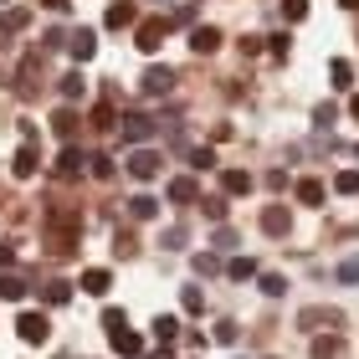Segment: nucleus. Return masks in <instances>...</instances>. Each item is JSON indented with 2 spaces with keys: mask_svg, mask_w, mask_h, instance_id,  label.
Listing matches in <instances>:
<instances>
[{
  "mask_svg": "<svg viewBox=\"0 0 359 359\" xmlns=\"http://www.w3.org/2000/svg\"><path fill=\"white\" fill-rule=\"evenodd\" d=\"M165 31H170L165 15H144V21H134V46L144 57H154L159 46H165Z\"/></svg>",
  "mask_w": 359,
  "mask_h": 359,
  "instance_id": "f257e3e1",
  "label": "nucleus"
},
{
  "mask_svg": "<svg viewBox=\"0 0 359 359\" xmlns=\"http://www.w3.org/2000/svg\"><path fill=\"white\" fill-rule=\"evenodd\" d=\"M67 52H72L77 67H83V62H93V57H97V31H93V26H77L72 36H67Z\"/></svg>",
  "mask_w": 359,
  "mask_h": 359,
  "instance_id": "20e7f679",
  "label": "nucleus"
},
{
  "mask_svg": "<svg viewBox=\"0 0 359 359\" xmlns=\"http://www.w3.org/2000/svg\"><path fill=\"white\" fill-rule=\"evenodd\" d=\"M221 190L226 195H247L252 190V175L247 170H221Z\"/></svg>",
  "mask_w": 359,
  "mask_h": 359,
  "instance_id": "6ab92c4d",
  "label": "nucleus"
},
{
  "mask_svg": "<svg viewBox=\"0 0 359 359\" xmlns=\"http://www.w3.org/2000/svg\"><path fill=\"white\" fill-rule=\"evenodd\" d=\"M154 359H170V354H154Z\"/></svg>",
  "mask_w": 359,
  "mask_h": 359,
  "instance_id": "603ef678",
  "label": "nucleus"
},
{
  "mask_svg": "<svg viewBox=\"0 0 359 359\" xmlns=\"http://www.w3.org/2000/svg\"><path fill=\"white\" fill-rule=\"evenodd\" d=\"M175 334H180V318H175V313H159V318H154V339H159V344H170Z\"/></svg>",
  "mask_w": 359,
  "mask_h": 359,
  "instance_id": "393cba45",
  "label": "nucleus"
},
{
  "mask_svg": "<svg viewBox=\"0 0 359 359\" xmlns=\"http://www.w3.org/2000/svg\"><path fill=\"white\" fill-rule=\"evenodd\" d=\"M216 247H221V252L236 247V231H231V226H216Z\"/></svg>",
  "mask_w": 359,
  "mask_h": 359,
  "instance_id": "37998d69",
  "label": "nucleus"
},
{
  "mask_svg": "<svg viewBox=\"0 0 359 359\" xmlns=\"http://www.w3.org/2000/svg\"><path fill=\"white\" fill-rule=\"evenodd\" d=\"M108 287H113V277H108V267H88V272H83V292H88V298H103Z\"/></svg>",
  "mask_w": 359,
  "mask_h": 359,
  "instance_id": "f3484780",
  "label": "nucleus"
},
{
  "mask_svg": "<svg viewBox=\"0 0 359 359\" xmlns=\"http://www.w3.org/2000/svg\"><path fill=\"white\" fill-rule=\"evenodd\" d=\"M195 272H201V277L221 272V257H216V252H201V257H195Z\"/></svg>",
  "mask_w": 359,
  "mask_h": 359,
  "instance_id": "f704fd0d",
  "label": "nucleus"
},
{
  "mask_svg": "<svg viewBox=\"0 0 359 359\" xmlns=\"http://www.w3.org/2000/svg\"><path fill=\"white\" fill-rule=\"evenodd\" d=\"M339 283H359V257H344V262H339Z\"/></svg>",
  "mask_w": 359,
  "mask_h": 359,
  "instance_id": "e433bc0d",
  "label": "nucleus"
},
{
  "mask_svg": "<svg viewBox=\"0 0 359 359\" xmlns=\"http://www.w3.org/2000/svg\"><path fill=\"white\" fill-rule=\"evenodd\" d=\"M139 88L149 93V97H165V93L175 88V67H159V62H154V67H149V72L139 77Z\"/></svg>",
  "mask_w": 359,
  "mask_h": 359,
  "instance_id": "0eeeda50",
  "label": "nucleus"
},
{
  "mask_svg": "<svg viewBox=\"0 0 359 359\" xmlns=\"http://www.w3.org/2000/svg\"><path fill=\"white\" fill-rule=\"evenodd\" d=\"M159 241H165V247L175 252V247H185V226H170V231L165 236H159Z\"/></svg>",
  "mask_w": 359,
  "mask_h": 359,
  "instance_id": "79ce46f5",
  "label": "nucleus"
},
{
  "mask_svg": "<svg viewBox=\"0 0 359 359\" xmlns=\"http://www.w3.org/2000/svg\"><path fill=\"white\" fill-rule=\"evenodd\" d=\"M15 329H21V339H26V344H46L52 323H46V313H21V323H15Z\"/></svg>",
  "mask_w": 359,
  "mask_h": 359,
  "instance_id": "9d476101",
  "label": "nucleus"
},
{
  "mask_svg": "<svg viewBox=\"0 0 359 359\" xmlns=\"http://www.w3.org/2000/svg\"><path fill=\"white\" fill-rule=\"evenodd\" d=\"M287 226H292L287 205H267V210H262V231H267V236H287Z\"/></svg>",
  "mask_w": 359,
  "mask_h": 359,
  "instance_id": "dca6fc26",
  "label": "nucleus"
},
{
  "mask_svg": "<svg viewBox=\"0 0 359 359\" xmlns=\"http://www.w3.org/2000/svg\"><path fill=\"white\" fill-rule=\"evenodd\" d=\"M216 339H221V344H236V323L221 318V323H216Z\"/></svg>",
  "mask_w": 359,
  "mask_h": 359,
  "instance_id": "c03bdc74",
  "label": "nucleus"
},
{
  "mask_svg": "<svg viewBox=\"0 0 359 359\" xmlns=\"http://www.w3.org/2000/svg\"><path fill=\"white\" fill-rule=\"evenodd\" d=\"M0 298H6V303H21V298H26V283H21L15 272H6V277H0Z\"/></svg>",
  "mask_w": 359,
  "mask_h": 359,
  "instance_id": "5701e85b",
  "label": "nucleus"
},
{
  "mask_svg": "<svg viewBox=\"0 0 359 359\" xmlns=\"http://www.w3.org/2000/svg\"><path fill=\"white\" fill-rule=\"evenodd\" d=\"M334 190L339 195H359V170H339L334 175Z\"/></svg>",
  "mask_w": 359,
  "mask_h": 359,
  "instance_id": "cd10ccee",
  "label": "nucleus"
},
{
  "mask_svg": "<svg viewBox=\"0 0 359 359\" xmlns=\"http://www.w3.org/2000/svg\"><path fill=\"white\" fill-rule=\"evenodd\" d=\"M339 6H344V11H359V0H339Z\"/></svg>",
  "mask_w": 359,
  "mask_h": 359,
  "instance_id": "3c124183",
  "label": "nucleus"
},
{
  "mask_svg": "<svg viewBox=\"0 0 359 359\" xmlns=\"http://www.w3.org/2000/svg\"><path fill=\"white\" fill-rule=\"evenodd\" d=\"M118 134H123V144H149L159 134V118H149V113H123Z\"/></svg>",
  "mask_w": 359,
  "mask_h": 359,
  "instance_id": "7ed1b4c3",
  "label": "nucleus"
},
{
  "mask_svg": "<svg viewBox=\"0 0 359 359\" xmlns=\"http://www.w3.org/2000/svg\"><path fill=\"white\" fill-rule=\"evenodd\" d=\"M46 303H52V308L72 303V283H46Z\"/></svg>",
  "mask_w": 359,
  "mask_h": 359,
  "instance_id": "7c9ffc66",
  "label": "nucleus"
},
{
  "mask_svg": "<svg viewBox=\"0 0 359 359\" xmlns=\"http://www.w3.org/2000/svg\"><path fill=\"white\" fill-rule=\"evenodd\" d=\"M303 15H308V0H283V21L287 26H298Z\"/></svg>",
  "mask_w": 359,
  "mask_h": 359,
  "instance_id": "473e14b6",
  "label": "nucleus"
},
{
  "mask_svg": "<svg viewBox=\"0 0 359 359\" xmlns=\"http://www.w3.org/2000/svg\"><path fill=\"white\" fill-rule=\"evenodd\" d=\"M128 216H134V221H154L159 201H154V195H134V201H128Z\"/></svg>",
  "mask_w": 359,
  "mask_h": 359,
  "instance_id": "412c9836",
  "label": "nucleus"
},
{
  "mask_svg": "<svg viewBox=\"0 0 359 359\" xmlns=\"http://www.w3.org/2000/svg\"><path fill=\"white\" fill-rule=\"evenodd\" d=\"M41 57H46V52H31V57L21 62V83H15V93H21V97H31V93H36V72H41Z\"/></svg>",
  "mask_w": 359,
  "mask_h": 359,
  "instance_id": "2eb2a0df",
  "label": "nucleus"
},
{
  "mask_svg": "<svg viewBox=\"0 0 359 359\" xmlns=\"http://www.w3.org/2000/svg\"><path fill=\"white\" fill-rule=\"evenodd\" d=\"M123 165H128V175H134V180H154L159 170H165V154H159V149H149V144H134Z\"/></svg>",
  "mask_w": 359,
  "mask_h": 359,
  "instance_id": "f03ea898",
  "label": "nucleus"
},
{
  "mask_svg": "<svg viewBox=\"0 0 359 359\" xmlns=\"http://www.w3.org/2000/svg\"><path fill=\"white\" fill-rule=\"evenodd\" d=\"M267 52H272L277 62H287V52H292V36H287V31H277V36H267Z\"/></svg>",
  "mask_w": 359,
  "mask_h": 359,
  "instance_id": "c85d7f7f",
  "label": "nucleus"
},
{
  "mask_svg": "<svg viewBox=\"0 0 359 359\" xmlns=\"http://www.w3.org/2000/svg\"><path fill=\"white\" fill-rule=\"evenodd\" d=\"M329 77H334V88H339V93H349V88H354V67H349V62H329Z\"/></svg>",
  "mask_w": 359,
  "mask_h": 359,
  "instance_id": "b1692460",
  "label": "nucleus"
},
{
  "mask_svg": "<svg viewBox=\"0 0 359 359\" xmlns=\"http://www.w3.org/2000/svg\"><path fill=\"white\" fill-rule=\"evenodd\" d=\"M201 210H205V216L221 226V221H226V195H205V201H201Z\"/></svg>",
  "mask_w": 359,
  "mask_h": 359,
  "instance_id": "c756f323",
  "label": "nucleus"
},
{
  "mask_svg": "<svg viewBox=\"0 0 359 359\" xmlns=\"http://www.w3.org/2000/svg\"><path fill=\"white\" fill-rule=\"evenodd\" d=\"M123 323H128V318L118 313V308H108V313H103V329H123Z\"/></svg>",
  "mask_w": 359,
  "mask_h": 359,
  "instance_id": "49530a36",
  "label": "nucleus"
},
{
  "mask_svg": "<svg viewBox=\"0 0 359 359\" xmlns=\"http://www.w3.org/2000/svg\"><path fill=\"white\" fill-rule=\"evenodd\" d=\"M241 52H247V57H262V52H267V36H241Z\"/></svg>",
  "mask_w": 359,
  "mask_h": 359,
  "instance_id": "58836bf2",
  "label": "nucleus"
},
{
  "mask_svg": "<svg viewBox=\"0 0 359 359\" xmlns=\"http://www.w3.org/2000/svg\"><path fill=\"white\" fill-rule=\"evenodd\" d=\"M26 26H31V11H26V6H11L6 15H0V41H6V36H21Z\"/></svg>",
  "mask_w": 359,
  "mask_h": 359,
  "instance_id": "4468645a",
  "label": "nucleus"
},
{
  "mask_svg": "<svg viewBox=\"0 0 359 359\" xmlns=\"http://www.w3.org/2000/svg\"><path fill=\"white\" fill-rule=\"evenodd\" d=\"M339 354V339H318L313 344V359H334Z\"/></svg>",
  "mask_w": 359,
  "mask_h": 359,
  "instance_id": "a19ab883",
  "label": "nucleus"
},
{
  "mask_svg": "<svg viewBox=\"0 0 359 359\" xmlns=\"http://www.w3.org/2000/svg\"><path fill=\"white\" fill-rule=\"evenodd\" d=\"M262 292H267V298H283V292H287V277L267 272V277H262Z\"/></svg>",
  "mask_w": 359,
  "mask_h": 359,
  "instance_id": "c9c22d12",
  "label": "nucleus"
},
{
  "mask_svg": "<svg viewBox=\"0 0 359 359\" xmlns=\"http://www.w3.org/2000/svg\"><path fill=\"white\" fill-rule=\"evenodd\" d=\"M41 6H46V11H67L72 0H41Z\"/></svg>",
  "mask_w": 359,
  "mask_h": 359,
  "instance_id": "09e8293b",
  "label": "nucleus"
},
{
  "mask_svg": "<svg viewBox=\"0 0 359 359\" xmlns=\"http://www.w3.org/2000/svg\"><path fill=\"white\" fill-rule=\"evenodd\" d=\"M77 128H83V113H77L72 103H67V108H57V113H52V134H57L62 144H77Z\"/></svg>",
  "mask_w": 359,
  "mask_h": 359,
  "instance_id": "39448f33",
  "label": "nucleus"
},
{
  "mask_svg": "<svg viewBox=\"0 0 359 359\" xmlns=\"http://www.w3.org/2000/svg\"><path fill=\"white\" fill-rule=\"evenodd\" d=\"M113 252H118V257H134V236L118 231V236H113Z\"/></svg>",
  "mask_w": 359,
  "mask_h": 359,
  "instance_id": "a18cd8bd",
  "label": "nucleus"
},
{
  "mask_svg": "<svg viewBox=\"0 0 359 359\" xmlns=\"http://www.w3.org/2000/svg\"><path fill=\"white\" fill-rule=\"evenodd\" d=\"M298 205H323V180H298Z\"/></svg>",
  "mask_w": 359,
  "mask_h": 359,
  "instance_id": "4be33fe9",
  "label": "nucleus"
},
{
  "mask_svg": "<svg viewBox=\"0 0 359 359\" xmlns=\"http://www.w3.org/2000/svg\"><path fill=\"white\" fill-rule=\"evenodd\" d=\"M349 113H354V123H359V93H354V97H349Z\"/></svg>",
  "mask_w": 359,
  "mask_h": 359,
  "instance_id": "8fccbe9b",
  "label": "nucleus"
},
{
  "mask_svg": "<svg viewBox=\"0 0 359 359\" xmlns=\"http://www.w3.org/2000/svg\"><path fill=\"white\" fill-rule=\"evenodd\" d=\"M15 180H31V175H36L41 170V149H36V139H21V149H15Z\"/></svg>",
  "mask_w": 359,
  "mask_h": 359,
  "instance_id": "423d86ee",
  "label": "nucleus"
},
{
  "mask_svg": "<svg viewBox=\"0 0 359 359\" xmlns=\"http://www.w3.org/2000/svg\"><path fill=\"white\" fill-rule=\"evenodd\" d=\"M15 262V247H6V241H0V267H11Z\"/></svg>",
  "mask_w": 359,
  "mask_h": 359,
  "instance_id": "de8ad7c7",
  "label": "nucleus"
},
{
  "mask_svg": "<svg viewBox=\"0 0 359 359\" xmlns=\"http://www.w3.org/2000/svg\"><path fill=\"white\" fill-rule=\"evenodd\" d=\"M62 97H67V103H83V97H88V77L67 72V77H62Z\"/></svg>",
  "mask_w": 359,
  "mask_h": 359,
  "instance_id": "aec40b11",
  "label": "nucleus"
},
{
  "mask_svg": "<svg viewBox=\"0 0 359 359\" xmlns=\"http://www.w3.org/2000/svg\"><path fill=\"white\" fill-rule=\"evenodd\" d=\"M190 170H216V149H190Z\"/></svg>",
  "mask_w": 359,
  "mask_h": 359,
  "instance_id": "2f4dec72",
  "label": "nucleus"
},
{
  "mask_svg": "<svg viewBox=\"0 0 359 359\" xmlns=\"http://www.w3.org/2000/svg\"><path fill=\"white\" fill-rule=\"evenodd\" d=\"M298 323H303V329H318V323L339 329V313H334V308H303V313H298Z\"/></svg>",
  "mask_w": 359,
  "mask_h": 359,
  "instance_id": "a211bd4d",
  "label": "nucleus"
},
{
  "mask_svg": "<svg viewBox=\"0 0 359 359\" xmlns=\"http://www.w3.org/2000/svg\"><path fill=\"white\" fill-rule=\"evenodd\" d=\"M83 165H88V154L77 149V144H62V154H57V175H62V180H77V175H83Z\"/></svg>",
  "mask_w": 359,
  "mask_h": 359,
  "instance_id": "1a4fd4ad",
  "label": "nucleus"
},
{
  "mask_svg": "<svg viewBox=\"0 0 359 359\" xmlns=\"http://www.w3.org/2000/svg\"><path fill=\"white\" fill-rule=\"evenodd\" d=\"M185 313H205V298H201V287H185Z\"/></svg>",
  "mask_w": 359,
  "mask_h": 359,
  "instance_id": "ea45409f",
  "label": "nucleus"
},
{
  "mask_svg": "<svg viewBox=\"0 0 359 359\" xmlns=\"http://www.w3.org/2000/svg\"><path fill=\"white\" fill-rule=\"evenodd\" d=\"M216 46H221V31H216V26H195V31H190V52H195V57H210Z\"/></svg>",
  "mask_w": 359,
  "mask_h": 359,
  "instance_id": "ddd939ff",
  "label": "nucleus"
},
{
  "mask_svg": "<svg viewBox=\"0 0 359 359\" xmlns=\"http://www.w3.org/2000/svg\"><path fill=\"white\" fill-rule=\"evenodd\" d=\"M88 170H93V180H103V185H108L113 175H118V165H113L108 154H93V159H88Z\"/></svg>",
  "mask_w": 359,
  "mask_h": 359,
  "instance_id": "a878e982",
  "label": "nucleus"
},
{
  "mask_svg": "<svg viewBox=\"0 0 359 359\" xmlns=\"http://www.w3.org/2000/svg\"><path fill=\"white\" fill-rule=\"evenodd\" d=\"M334 118H339V108H334V103H318V108H313V123H318V128H329Z\"/></svg>",
  "mask_w": 359,
  "mask_h": 359,
  "instance_id": "4c0bfd02",
  "label": "nucleus"
},
{
  "mask_svg": "<svg viewBox=\"0 0 359 359\" xmlns=\"http://www.w3.org/2000/svg\"><path fill=\"white\" fill-rule=\"evenodd\" d=\"M134 21H139V6H134V0H113L108 15H103V26H108V31H128Z\"/></svg>",
  "mask_w": 359,
  "mask_h": 359,
  "instance_id": "6e6552de",
  "label": "nucleus"
},
{
  "mask_svg": "<svg viewBox=\"0 0 359 359\" xmlns=\"http://www.w3.org/2000/svg\"><path fill=\"white\" fill-rule=\"evenodd\" d=\"M108 339H113V349H118L123 359H139V354H144V339L128 329V323H123V329H108Z\"/></svg>",
  "mask_w": 359,
  "mask_h": 359,
  "instance_id": "f8f14e48",
  "label": "nucleus"
},
{
  "mask_svg": "<svg viewBox=\"0 0 359 359\" xmlns=\"http://www.w3.org/2000/svg\"><path fill=\"white\" fill-rule=\"evenodd\" d=\"M226 272H231L236 283H247V277H257V262H252V257H231V262H226Z\"/></svg>",
  "mask_w": 359,
  "mask_h": 359,
  "instance_id": "bb28decb",
  "label": "nucleus"
},
{
  "mask_svg": "<svg viewBox=\"0 0 359 359\" xmlns=\"http://www.w3.org/2000/svg\"><path fill=\"white\" fill-rule=\"evenodd\" d=\"M165 195H170L175 205H195V201H201V185H195L190 175H175L170 185H165Z\"/></svg>",
  "mask_w": 359,
  "mask_h": 359,
  "instance_id": "9b49d317",
  "label": "nucleus"
},
{
  "mask_svg": "<svg viewBox=\"0 0 359 359\" xmlns=\"http://www.w3.org/2000/svg\"><path fill=\"white\" fill-rule=\"evenodd\" d=\"M93 128H118V113H113L108 103H103V108H93Z\"/></svg>",
  "mask_w": 359,
  "mask_h": 359,
  "instance_id": "72a5a7b5",
  "label": "nucleus"
}]
</instances>
